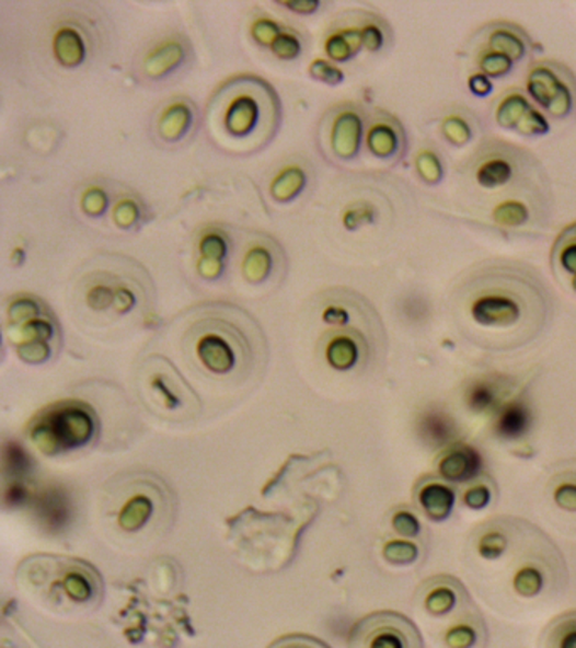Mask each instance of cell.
Returning a JSON list of instances; mask_svg holds the SVG:
<instances>
[{"instance_id":"cell-1","label":"cell","mask_w":576,"mask_h":648,"mask_svg":"<svg viewBox=\"0 0 576 648\" xmlns=\"http://www.w3.org/2000/svg\"><path fill=\"white\" fill-rule=\"evenodd\" d=\"M454 320L466 338L488 350L531 342L548 317V296L534 274L512 264L473 270L453 296Z\"/></svg>"},{"instance_id":"cell-2","label":"cell","mask_w":576,"mask_h":648,"mask_svg":"<svg viewBox=\"0 0 576 648\" xmlns=\"http://www.w3.org/2000/svg\"><path fill=\"white\" fill-rule=\"evenodd\" d=\"M462 176L466 186L473 185L482 196L503 195L500 202L497 199L499 207L488 215L497 229L518 232L534 223V211L540 208L535 199L543 195V181L534 159L521 149L487 142L469 159Z\"/></svg>"},{"instance_id":"cell-3","label":"cell","mask_w":576,"mask_h":648,"mask_svg":"<svg viewBox=\"0 0 576 648\" xmlns=\"http://www.w3.org/2000/svg\"><path fill=\"white\" fill-rule=\"evenodd\" d=\"M281 126V104L263 78H232L211 96L207 127L218 148L251 154L266 148Z\"/></svg>"},{"instance_id":"cell-4","label":"cell","mask_w":576,"mask_h":648,"mask_svg":"<svg viewBox=\"0 0 576 648\" xmlns=\"http://www.w3.org/2000/svg\"><path fill=\"white\" fill-rule=\"evenodd\" d=\"M235 316V311L205 308L186 326L183 347L189 355L188 367H198L205 379H245L255 372L264 354L260 351L263 336L251 335V326Z\"/></svg>"},{"instance_id":"cell-5","label":"cell","mask_w":576,"mask_h":648,"mask_svg":"<svg viewBox=\"0 0 576 648\" xmlns=\"http://www.w3.org/2000/svg\"><path fill=\"white\" fill-rule=\"evenodd\" d=\"M469 48L479 73L499 80L521 67L532 55L534 45L521 27L492 23L476 31Z\"/></svg>"},{"instance_id":"cell-6","label":"cell","mask_w":576,"mask_h":648,"mask_svg":"<svg viewBox=\"0 0 576 648\" xmlns=\"http://www.w3.org/2000/svg\"><path fill=\"white\" fill-rule=\"evenodd\" d=\"M95 419L89 405L80 402L56 404L34 420L31 439L46 454L77 450L93 438Z\"/></svg>"},{"instance_id":"cell-7","label":"cell","mask_w":576,"mask_h":648,"mask_svg":"<svg viewBox=\"0 0 576 648\" xmlns=\"http://www.w3.org/2000/svg\"><path fill=\"white\" fill-rule=\"evenodd\" d=\"M139 385L142 397L159 416L185 419L193 416V409L200 405L189 383L177 373L176 367L158 355H152L146 361Z\"/></svg>"},{"instance_id":"cell-8","label":"cell","mask_w":576,"mask_h":648,"mask_svg":"<svg viewBox=\"0 0 576 648\" xmlns=\"http://www.w3.org/2000/svg\"><path fill=\"white\" fill-rule=\"evenodd\" d=\"M526 92L532 104L553 120L565 121L576 115V77L558 61L543 59L531 65Z\"/></svg>"},{"instance_id":"cell-9","label":"cell","mask_w":576,"mask_h":648,"mask_svg":"<svg viewBox=\"0 0 576 648\" xmlns=\"http://www.w3.org/2000/svg\"><path fill=\"white\" fill-rule=\"evenodd\" d=\"M350 648H425L422 634L400 613L382 612L355 625Z\"/></svg>"},{"instance_id":"cell-10","label":"cell","mask_w":576,"mask_h":648,"mask_svg":"<svg viewBox=\"0 0 576 648\" xmlns=\"http://www.w3.org/2000/svg\"><path fill=\"white\" fill-rule=\"evenodd\" d=\"M133 279H117L105 273L89 274L83 279V302L93 313H105L114 310L117 314H127L136 310L139 296L142 294L141 286L134 288Z\"/></svg>"},{"instance_id":"cell-11","label":"cell","mask_w":576,"mask_h":648,"mask_svg":"<svg viewBox=\"0 0 576 648\" xmlns=\"http://www.w3.org/2000/svg\"><path fill=\"white\" fill-rule=\"evenodd\" d=\"M418 603L431 620L463 618L475 613V606L465 586L451 576H435L423 582L418 590Z\"/></svg>"},{"instance_id":"cell-12","label":"cell","mask_w":576,"mask_h":648,"mask_svg":"<svg viewBox=\"0 0 576 648\" xmlns=\"http://www.w3.org/2000/svg\"><path fill=\"white\" fill-rule=\"evenodd\" d=\"M497 126L526 137L546 136L550 132L548 117L532 104L521 90H509L495 105Z\"/></svg>"},{"instance_id":"cell-13","label":"cell","mask_w":576,"mask_h":648,"mask_svg":"<svg viewBox=\"0 0 576 648\" xmlns=\"http://www.w3.org/2000/svg\"><path fill=\"white\" fill-rule=\"evenodd\" d=\"M366 134V118L360 108L352 105L338 108L329 130L330 151L338 161L352 162L360 154Z\"/></svg>"},{"instance_id":"cell-14","label":"cell","mask_w":576,"mask_h":648,"mask_svg":"<svg viewBox=\"0 0 576 648\" xmlns=\"http://www.w3.org/2000/svg\"><path fill=\"white\" fill-rule=\"evenodd\" d=\"M366 146L377 161H400L406 151V134L401 121L384 112H379L373 120H370Z\"/></svg>"},{"instance_id":"cell-15","label":"cell","mask_w":576,"mask_h":648,"mask_svg":"<svg viewBox=\"0 0 576 648\" xmlns=\"http://www.w3.org/2000/svg\"><path fill=\"white\" fill-rule=\"evenodd\" d=\"M370 343L362 329L352 328L333 333L325 339V361L338 372H350L369 358Z\"/></svg>"},{"instance_id":"cell-16","label":"cell","mask_w":576,"mask_h":648,"mask_svg":"<svg viewBox=\"0 0 576 648\" xmlns=\"http://www.w3.org/2000/svg\"><path fill=\"white\" fill-rule=\"evenodd\" d=\"M436 472L447 483H466L479 479L482 472V456L470 444L457 442L441 451L436 461Z\"/></svg>"},{"instance_id":"cell-17","label":"cell","mask_w":576,"mask_h":648,"mask_svg":"<svg viewBox=\"0 0 576 648\" xmlns=\"http://www.w3.org/2000/svg\"><path fill=\"white\" fill-rule=\"evenodd\" d=\"M414 500L428 519L441 522L453 513L454 490L450 483L429 475L414 486Z\"/></svg>"},{"instance_id":"cell-18","label":"cell","mask_w":576,"mask_h":648,"mask_svg":"<svg viewBox=\"0 0 576 648\" xmlns=\"http://www.w3.org/2000/svg\"><path fill=\"white\" fill-rule=\"evenodd\" d=\"M277 254H283L281 247L270 239L249 243L242 258V276L245 282L252 286L269 282L274 269L279 264Z\"/></svg>"},{"instance_id":"cell-19","label":"cell","mask_w":576,"mask_h":648,"mask_svg":"<svg viewBox=\"0 0 576 648\" xmlns=\"http://www.w3.org/2000/svg\"><path fill=\"white\" fill-rule=\"evenodd\" d=\"M53 55L64 68L82 67L89 55L85 33L73 23L59 24L53 34Z\"/></svg>"},{"instance_id":"cell-20","label":"cell","mask_w":576,"mask_h":648,"mask_svg":"<svg viewBox=\"0 0 576 648\" xmlns=\"http://www.w3.org/2000/svg\"><path fill=\"white\" fill-rule=\"evenodd\" d=\"M532 426V413L521 398L506 401L495 409L494 432L506 441H516L528 435Z\"/></svg>"},{"instance_id":"cell-21","label":"cell","mask_w":576,"mask_h":648,"mask_svg":"<svg viewBox=\"0 0 576 648\" xmlns=\"http://www.w3.org/2000/svg\"><path fill=\"white\" fill-rule=\"evenodd\" d=\"M229 236L222 230H207L198 243L200 262L198 270L208 280L218 279L226 269L227 257H229Z\"/></svg>"},{"instance_id":"cell-22","label":"cell","mask_w":576,"mask_h":648,"mask_svg":"<svg viewBox=\"0 0 576 648\" xmlns=\"http://www.w3.org/2000/svg\"><path fill=\"white\" fill-rule=\"evenodd\" d=\"M554 276L576 294V223L566 227L551 251Z\"/></svg>"},{"instance_id":"cell-23","label":"cell","mask_w":576,"mask_h":648,"mask_svg":"<svg viewBox=\"0 0 576 648\" xmlns=\"http://www.w3.org/2000/svg\"><path fill=\"white\" fill-rule=\"evenodd\" d=\"M193 127V107L188 100L180 99L163 108L158 120V134L164 142H180Z\"/></svg>"},{"instance_id":"cell-24","label":"cell","mask_w":576,"mask_h":648,"mask_svg":"<svg viewBox=\"0 0 576 648\" xmlns=\"http://www.w3.org/2000/svg\"><path fill=\"white\" fill-rule=\"evenodd\" d=\"M185 58V43L177 39H168L161 45L154 46L146 55L142 70H145L146 77L159 80V78L166 77L171 71L176 70L180 65H183Z\"/></svg>"},{"instance_id":"cell-25","label":"cell","mask_w":576,"mask_h":648,"mask_svg":"<svg viewBox=\"0 0 576 648\" xmlns=\"http://www.w3.org/2000/svg\"><path fill=\"white\" fill-rule=\"evenodd\" d=\"M364 19L359 26L338 27L333 31L325 40V51L333 61L345 63L348 59L359 55L360 49L364 48Z\"/></svg>"},{"instance_id":"cell-26","label":"cell","mask_w":576,"mask_h":648,"mask_svg":"<svg viewBox=\"0 0 576 648\" xmlns=\"http://www.w3.org/2000/svg\"><path fill=\"white\" fill-rule=\"evenodd\" d=\"M506 392L507 387L500 380L484 379L473 383L466 392L465 398L470 409L484 413V410L497 409L499 405H503L506 402L504 398Z\"/></svg>"},{"instance_id":"cell-27","label":"cell","mask_w":576,"mask_h":648,"mask_svg":"<svg viewBox=\"0 0 576 648\" xmlns=\"http://www.w3.org/2000/svg\"><path fill=\"white\" fill-rule=\"evenodd\" d=\"M484 637L485 626L479 613L447 628L443 632V644L448 648H475L481 645V638Z\"/></svg>"},{"instance_id":"cell-28","label":"cell","mask_w":576,"mask_h":648,"mask_svg":"<svg viewBox=\"0 0 576 648\" xmlns=\"http://www.w3.org/2000/svg\"><path fill=\"white\" fill-rule=\"evenodd\" d=\"M307 173L300 166L291 164V166L285 167L281 173L274 177L269 188L270 196L277 202L292 201L307 188Z\"/></svg>"},{"instance_id":"cell-29","label":"cell","mask_w":576,"mask_h":648,"mask_svg":"<svg viewBox=\"0 0 576 648\" xmlns=\"http://www.w3.org/2000/svg\"><path fill=\"white\" fill-rule=\"evenodd\" d=\"M548 495L562 512L576 513V470L554 473L548 483Z\"/></svg>"},{"instance_id":"cell-30","label":"cell","mask_w":576,"mask_h":648,"mask_svg":"<svg viewBox=\"0 0 576 648\" xmlns=\"http://www.w3.org/2000/svg\"><path fill=\"white\" fill-rule=\"evenodd\" d=\"M541 648H576V612L565 613L546 626Z\"/></svg>"},{"instance_id":"cell-31","label":"cell","mask_w":576,"mask_h":648,"mask_svg":"<svg viewBox=\"0 0 576 648\" xmlns=\"http://www.w3.org/2000/svg\"><path fill=\"white\" fill-rule=\"evenodd\" d=\"M152 500L148 495L136 494L127 498L123 505L120 516H118V525L126 532L139 531L149 522L152 516Z\"/></svg>"},{"instance_id":"cell-32","label":"cell","mask_w":576,"mask_h":648,"mask_svg":"<svg viewBox=\"0 0 576 648\" xmlns=\"http://www.w3.org/2000/svg\"><path fill=\"white\" fill-rule=\"evenodd\" d=\"M441 134L454 148H463L473 137V127L462 114H451L441 121Z\"/></svg>"},{"instance_id":"cell-33","label":"cell","mask_w":576,"mask_h":648,"mask_svg":"<svg viewBox=\"0 0 576 648\" xmlns=\"http://www.w3.org/2000/svg\"><path fill=\"white\" fill-rule=\"evenodd\" d=\"M416 171L428 185L440 183L443 177V164H441L440 155L436 154L433 149H423L416 155Z\"/></svg>"},{"instance_id":"cell-34","label":"cell","mask_w":576,"mask_h":648,"mask_svg":"<svg viewBox=\"0 0 576 648\" xmlns=\"http://www.w3.org/2000/svg\"><path fill=\"white\" fill-rule=\"evenodd\" d=\"M384 557L395 566H407L419 557L418 545L413 541H391L384 545Z\"/></svg>"},{"instance_id":"cell-35","label":"cell","mask_w":576,"mask_h":648,"mask_svg":"<svg viewBox=\"0 0 576 648\" xmlns=\"http://www.w3.org/2000/svg\"><path fill=\"white\" fill-rule=\"evenodd\" d=\"M494 497V485L491 479H476L463 494V504L472 510L485 509Z\"/></svg>"},{"instance_id":"cell-36","label":"cell","mask_w":576,"mask_h":648,"mask_svg":"<svg viewBox=\"0 0 576 648\" xmlns=\"http://www.w3.org/2000/svg\"><path fill=\"white\" fill-rule=\"evenodd\" d=\"M269 49L273 51L274 56H277V58L295 59L300 56L301 40L295 31L285 30L283 31L281 36L274 40L273 46H270Z\"/></svg>"},{"instance_id":"cell-37","label":"cell","mask_w":576,"mask_h":648,"mask_svg":"<svg viewBox=\"0 0 576 648\" xmlns=\"http://www.w3.org/2000/svg\"><path fill=\"white\" fill-rule=\"evenodd\" d=\"M392 529L403 537L413 539L418 537L422 534L423 526L419 522L418 517L414 516V512L407 509L398 510L392 516Z\"/></svg>"},{"instance_id":"cell-38","label":"cell","mask_w":576,"mask_h":648,"mask_svg":"<svg viewBox=\"0 0 576 648\" xmlns=\"http://www.w3.org/2000/svg\"><path fill=\"white\" fill-rule=\"evenodd\" d=\"M82 210L89 217H102L108 210V195L102 188H90L83 193Z\"/></svg>"},{"instance_id":"cell-39","label":"cell","mask_w":576,"mask_h":648,"mask_svg":"<svg viewBox=\"0 0 576 648\" xmlns=\"http://www.w3.org/2000/svg\"><path fill=\"white\" fill-rule=\"evenodd\" d=\"M283 31L285 27L279 26L276 21L269 18H261L260 21H255L254 26H252V36L257 39V43L264 46H273L274 40L277 37L281 36Z\"/></svg>"},{"instance_id":"cell-40","label":"cell","mask_w":576,"mask_h":648,"mask_svg":"<svg viewBox=\"0 0 576 648\" xmlns=\"http://www.w3.org/2000/svg\"><path fill=\"white\" fill-rule=\"evenodd\" d=\"M137 218H139V210H137V205L133 199H124L115 207L114 220L120 229H133L136 225Z\"/></svg>"},{"instance_id":"cell-41","label":"cell","mask_w":576,"mask_h":648,"mask_svg":"<svg viewBox=\"0 0 576 648\" xmlns=\"http://www.w3.org/2000/svg\"><path fill=\"white\" fill-rule=\"evenodd\" d=\"M311 77L316 80L323 81V83H342L344 81V73L333 65L326 63L323 59H314L313 65L310 67Z\"/></svg>"},{"instance_id":"cell-42","label":"cell","mask_w":576,"mask_h":648,"mask_svg":"<svg viewBox=\"0 0 576 648\" xmlns=\"http://www.w3.org/2000/svg\"><path fill=\"white\" fill-rule=\"evenodd\" d=\"M270 648H330L322 641L310 637H286L276 641Z\"/></svg>"},{"instance_id":"cell-43","label":"cell","mask_w":576,"mask_h":648,"mask_svg":"<svg viewBox=\"0 0 576 648\" xmlns=\"http://www.w3.org/2000/svg\"><path fill=\"white\" fill-rule=\"evenodd\" d=\"M470 92L475 93L476 96H487L492 92L494 85H492L491 78L485 74L479 73L472 74L469 80Z\"/></svg>"},{"instance_id":"cell-44","label":"cell","mask_w":576,"mask_h":648,"mask_svg":"<svg viewBox=\"0 0 576 648\" xmlns=\"http://www.w3.org/2000/svg\"><path fill=\"white\" fill-rule=\"evenodd\" d=\"M283 8L289 9V11L298 12V14H313L318 8H320V2L316 0H301V2H285L281 4Z\"/></svg>"}]
</instances>
